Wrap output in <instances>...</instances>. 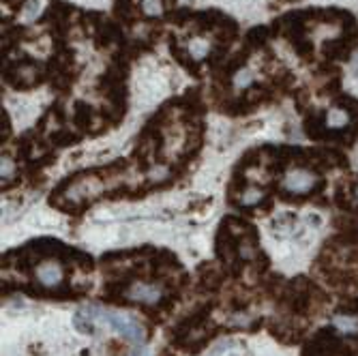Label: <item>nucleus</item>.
Returning a JSON list of instances; mask_svg holds the SVG:
<instances>
[{
	"mask_svg": "<svg viewBox=\"0 0 358 356\" xmlns=\"http://www.w3.org/2000/svg\"><path fill=\"white\" fill-rule=\"evenodd\" d=\"M127 296L136 302H146V305H150V302H157L161 298V288L146 286V283H136V286L129 288Z\"/></svg>",
	"mask_w": 358,
	"mask_h": 356,
	"instance_id": "7ed1b4c3",
	"label": "nucleus"
},
{
	"mask_svg": "<svg viewBox=\"0 0 358 356\" xmlns=\"http://www.w3.org/2000/svg\"><path fill=\"white\" fill-rule=\"evenodd\" d=\"M356 193H358V191H356Z\"/></svg>",
	"mask_w": 358,
	"mask_h": 356,
	"instance_id": "2eb2a0df",
	"label": "nucleus"
},
{
	"mask_svg": "<svg viewBox=\"0 0 358 356\" xmlns=\"http://www.w3.org/2000/svg\"><path fill=\"white\" fill-rule=\"evenodd\" d=\"M161 9V0H142V11L146 15H159Z\"/></svg>",
	"mask_w": 358,
	"mask_h": 356,
	"instance_id": "0eeeda50",
	"label": "nucleus"
},
{
	"mask_svg": "<svg viewBox=\"0 0 358 356\" xmlns=\"http://www.w3.org/2000/svg\"><path fill=\"white\" fill-rule=\"evenodd\" d=\"M73 324H75V328L80 330V333H84V335H92L95 333V324H92V318L90 316H84V311H78L73 316Z\"/></svg>",
	"mask_w": 358,
	"mask_h": 356,
	"instance_id": "423d86ee",
	"label": "nucleus"
},
{
	"mask_svg": "<svg viewBox=\"0 0 358 356\" xmlns=\"http://www.w3.org/2000/svg\"><path fill=\"white\" fill-rule=\"evenodd\" d=\"M99 318H103L105 322L114 326L118 333L125 335V339L133 341V343L144 341V328L136 322V320H131L127 316H116V313H103V311H99Z\"/></svg>",
	"mask_w": 358,
	"mask_h": 356,
	"instance_id": "f257e3e1",
	"label": "nucleus"
},
{
	"mask_svg": "<svg viewBox=\"0 0 358 356\" xmlns=\"http://www.w3.org/2000/svg\"><path fill=\"white\" fill-rule=\"evenodd\" d=\"M37 279L43 283V286H48V288L58 286V283L62 281V266L58 264V262H45V264H41L39 268H37Z\"/></svg>",
	"mask_w": 358,
	"mask_h": 356,
	"instance_id": "20e7f679",
	"label": "nucleus"
},
{
	"mask_svg": "<svg viewBox=\"0 0 358 356\" xmlns=\"http://www.w3.org/2000/svg\"><path fill=\"white\" fill-rule=\"evenodd\" d=\"M332 324L337 326L341 333H358V318L352 316H337L332 320Z\"/></svg>",
	"mask_w": 358,
	"mask_h": 356,
	"instance_id": "39448f33",
	"label": "nucleus"
},
{
	"mask_svg": "<svg viewBox=\"0 0 358 356\" xmlns=\"http://www.w3.org/2000/svg\"><path fill=\"white\" fill-rule=\"evenodd\" d=\"M313 182H315V176L311 174V172L296 170V172H292V174L285 178L283 187H285L290 193H307V191H311Z\"/></svg>",
	"mask_w": 358,
	"mask_h": 356,
	"instance_id": "f03ea898",
	"label": "nucleus"
},
{
	"mask_svg": "<svg viewBox=\"0 0 358 356\" xmlns=\"http://www.w3.org/2000/svg\"><path fill=\"white\" fill-rule=\"evenodd\" d=\"M352 71H354V73L358 75V54L354 56V60H352Z\"/></svg>",
	"mask_w": 358,
	"mask_h": 356,
	"instance_id": "ddd939ff",
	"label": "nucleus"
},
{
	"mask_svg": "<svg viewBox=\"0 0 358 356\" xmlns=\"http://www.w3.org/2000/svg\"><path fill=\"white\" fill-rule=\"evenodd\" d=\"M133 356H150V352L146 348H138L136 352H133Z\"/></svg>",
	"mask_w": 358,
	"mask_h": 356,
	"instance_id": "f8f14e48",
	"label": "nucleus"
},
{
	"mask_svg": "<svg viewBox=\"0 0 358 356\" xmlns=\"http://www.w3.org/2000/svg\"><path fill=\"white\" fill-rule=\"evenodd\" d=\"M232 356H234V354H232Z\"/></svg>",
	"mask_w": 358,
	"mask_h": 356,
	"instance_id": "4468645a",
	"label": "nucleus"
},
{
	"mask_svg": "<svg viewBox=\"0 0 358 356\" xmlns=\"http://www.w3.org/2000/svg\"><path fill=\"white\" fill-rule=\"evenodd\" d=\"M37 4H39V2H37V0H30V2H28V4H26V17H32L34 13H37V9H39V7H37Z\"/></svg>",
	"mask_w": 358,
	"mask_h": 356,
	"instance_id": "9d476101",
	"label": "nucleus"
},
{
	"mask_svg": "<svg viewBox=\"0 0 358 356\" xmlns=\"http://www.w3.org/2000/svg\"><path fill=\"white\" fill-rule=\"evenodd\" d=\"M11 174H13V165L9 159H2V178H11Z\"/></svg>",
	"mask_w": 358,
	"mask_h": 356,
	"instance_id": "1a4fd4ad",
	"label": "nucleus"
},
{
	"mask_svg": "<svg viewBox=\"0 0 358 356\" xmlns=\"http://www.w3.org/2000/svg\"><path fill=\"white\" fill-rule=\"evenodd\" d=\"M328 122H330V124H337V127H339V124L345 122V116L339 114V112H330V116H328Z\"/></svg>",
	"mask_w": 358,
	"mask_h": 356,
	"instance_id": "6e6552de",
	"label": "nucleus"
},
{
	"mask_svg": "<svg viewBox=\"0 0 358 356\" xmlns=\"http://www.w3.org/2000/svg\"><path fill=\"white\" fill-rule=\"evenodd\" d=\"M249 82H251V75H249V73H243V75L238 78V84H240V86H243V84H249Z\"/></svg>",
	"mask_w": 358,
	"mask_h": 356,
	"instance_id": "9b49d317",
	"label": "nucleus"
}]
</instances>
